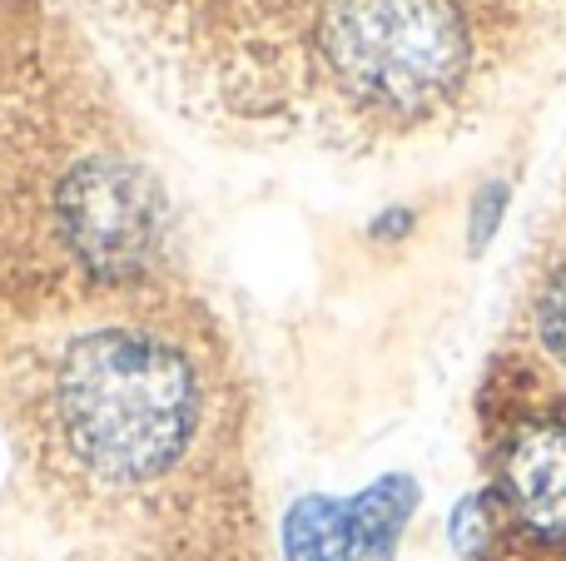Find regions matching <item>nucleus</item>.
Masks as SVG:
<instances>
[{
	"instance_id": "1",
	"label": "nucleus",
	"mask_w": 566,
	"mask_h": 561,
	"mask_svg": "<svg viewBox=\"0 0 566 561\" xmlns=\"http://www.w3.org/2000/svg\"><path fill=\"white\" fill-rule=\"evenodd\" d=\"M209 417L195 353L149 324H99L50 363L45 437L90 493H149L189 463Z\"/></svg>"
},
{
	"instance_id": "2",
	"label": "nucleus",
	"mask_w": 566,
	"mask_h": 561,
	"mask_svg": "<svg viewBox=\"0 0 566 561\" xmlns=\"http://www.w3.org/2000/svg\"><path fill=\"white\" fill-rule=\"evenodd\" d=\"M313 55L348 109L412 119L458 95L478 40L462 0H328Z\"/></svg>"
},
{
	"instance_id": "3",
	"label": "nucleus",
	"mask_w": 566,
	"mask_h": 561,
	"mask_svg": "<svg viewBox=\"0 0 566 561\" xmlns=\"http://www.w3.org/2000/svg\"><path fill=\"white\" fill-rule=\"evenodd\" d=\"M418 497V483L402 473L378 477L358 497H298L279 522L283 561H398Z\"/></svg>"
},
{
	"instance_id": "4",
	"label": "nucleus",
	"mask_w": 566,
	"mask_h": 561,
	"mask_svg": "<svg viewBox=\"0 0 566 561\" xmlns=\"http://www.w3.org/2000/svg\"><path fill=\"white\" fill-rule=\"evenodd\" d=\"M497 512L537 552H566V417L532 413L502 437Z\"/></svg>"
},
{
	"instance_id": "5",
	"label": "nucleus",
	"mask_w": 566,
	"mask_h": 561,
	"mask_svg": "<svg viewBox=\"0 0 566 561\" xmlns=\"http://www.w3.org/2000/svg\"><path fill=\"white\" fill-rule=\"evenodd\" d=\"M527 324H532V343H537L542 363L566 378V254L552 258L547 274L537 278L527 304Z\"/></svg>"
},
{
	"instance_id": "6",
	"label": "nucleus",
	"mask_w": 566,
	"mask_h": 561,
	"mask_svg": "<svg viewBox=\"0 0 566 561\" xmlns=\"http://www.w3.org/2000/svg\"><path fill=\"white\" fill-rule=\"evenodd\" d=\"M502 512H497V497L488 493H468L458 507L448 512V542L462 561H492V547H497L502 532Z\"/></svg>"
},
{
	"instance_id": "7",
	"label": "nucleus",
	"mask_w": 566,
	"mask_h": 561,
	"mask_svg": "<svg viewBox=\"0 0 566 561\" xmlns=\"http://www.w3.org/2000/svg\"><path fill=\"white\" fill-rule=\"evenodd\" d=\"M512 204V184L507 179H488V184L472 194V214H468V254H482V248L497 239L502 219H507Z\"/></svg>"
},
{
	"instance_id": "8",
	"label": "nucleus",
	"mask_w": 566,
	"mask_h": 561,
	"mask_svg": "<svg viewBox=\"0 0 566 561\" xmlns=\"http://www.w3.org/2000/svg\"><path fill=\"white\" fill-rule=\"evenodd\" d=\"M412 229H418V214H412V209H388V214H378L368 224V239H378V244H402Z\"/></svg>"
}]
</instances>
